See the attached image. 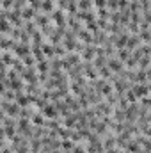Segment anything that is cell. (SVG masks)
Masks as SVG:
<instances>
[{"label":"cell","instance_id":"cell-11","mask_svg":"<svg viewBox=\"0 0 151 153\" xmlns=\"http://www.w3.org/2000/svg\"><path fill=\"white\" fill-rule=\"evenodd\" d=\"M21 16H23V20H34V18H36V9H34L32 5H30V7L27 5V7L21 11Z\"/></svg>","mask_w":151,"mask_h":153},{"label":"cell","instance_id":"cell-18","mask_svg":"<svg viewBox=\"0 0 151 153\" xmlns=\"http://www.w3.org/2000/svg\"><path fill=\"white\" fill-rule=\"evenodd\" d=\"M150 62H151V57L150 55H144V57L139 59V68L141 70H148L150 68Z\"/></svg>","mask_w":151,"mask_h":153},{"label":"cell","instance_id":"cell-1","mask_svg":"<svg viewBox=\"0 0 151 153\" xmlns=\"http://www.w3.org/2000/svg\"><path fill=\"white\" fill-rule=\"evenodd\" d=\"M2 112L11 117H20L21 114V107L18 102H9V100H2Z\"/></svg>","mask_w":151,"mask_h":153},{"label":"cell","instance_id":"cell-19","mask_svg":"<svg viewBox=\"0 0 151 153\" xmlns=\"http://www.w3.org/2000/svg\"><path fill=\"white\" fill-rule=\"evenodd\" d=\"M98 73H100V76H103V78H110V76H112V70L105 64V66H101V68L98 70Z\"/></svg>","mask_w":151,"mask_h":153},{"label":"cell","instance_id":"cell-3","mask_svg":"<svg viewBox=\"0 0 151 153\" xmlns=\"http://www.w3.org/2000/svg\"><path fill=\"white\" fill-rule=\"evenodd\" d=\"M41 112H43V116H44L46 119H57V116H59V109H57L55 103H48Z\"/></svg>","mask_w":151,"mask_h":153},{"label":"cell","instance_id":"cell-10","mask_svg":"<svg viewBox=\"0 0 151 153\" xmlns=\"http://www.w3.org/2000/svg\"><path fill=\"white\" fill-rule=\"evenodd\" d=\"M78 39H82V41H85V43H93L94 41V36H91V32L87 30V29H82V30H78Z\"/></svg>","mask_w":151,"mask_h":153},{"label":"cell","instance_id":"cell-12","mask_svg":"<svg viewBox=\"0 0 151 153\" xmlns=\"http://www.w3.org/2000/svg\"><path fill=\"white\" fill-rule=\"evenodd\" d=\"M32 123L36 126H46V117L43 116V112H36V114L32 116Z\"/></svg>","mask_w":151,"mask_h":153},{"label":"cell","instance_id":"cell-8","mask_svg":"<svg viewBox=\"0 0 151 153\" xmlns=\"http://www.w3.org/2000/svg\"><path fill=\"white\" fill-rule=\"evenodd\" d=\"M128 39H130V34H126V32H121V36L115 39V48L119 50V48H126V45H128Z\"/></svg>","mask_w":151,"mask_h":153},{"label":"cell","instance_id":"cell-20","mask_svg":"<svg viewBox=\"0 0 151 153\" xmlns=\"http://www.w3.org/2000/svg\"><path fill=\"white\" fill-rule=\"evenodd\" d=\"M94 5H96V9H98V11H100V9H105L107 0H94Z\"/></svg>","mask_w":151,"mask_h":153},{"label":"cell","instance_id":"cell-13","mask_svg":"<svg viewBox=\"0 0 151 153\" xmlns=\"http://www.w3.org/2000/svg\"><path fill=\"white\" fill-rule=\"evenodd\" d=\"M34 20H36L34 23H36L38 27H43V29H44V27H48V16H46V13H43V14H36V18H34Z\"/></svg>","mask_w":151,"mask_h":153},{"label":"cell","instance_id":"cell-15","mask_svg":"<svg viewBox=\"0 0 151 153\" xmlns=\"http://www.w3.org/2000/svg\"><path fill=\"white\" fill-rule=\"evenodd\" d=\"M36 70H38L39 73H46V71L50 70V64H48V61H46V59L38 61V64H36Z\"/></svg>","mask_w":151,"mask_h":153},{"label":"cell","instance_id":"cell-25","mask_svg":"<svg viewBox=\"0 0 151 153\" xmlns=\"http://www.w3.org/2000/svg\"><path fill=\"white\" fill-rule=\"evenodd\" d=\"M148 119H150V123H151V116H150V117H148Z\"/></svg>","mask_w":151,"mask_h":153},{"label":"cell","instance_id":"cell-6","mask_svg":"<svg viewBox=\"0 0 151 153\" xmlns=\"http://www.w3.org/2000/svg\"><path fill=\"white\" fill-rule=\"evenodd\" d=\"M107 66L112 70L114 73H121V71H123V62H121L117 57H115V59H114V57H110V59L107 61Z\"/></svg>","mask_w":151,"mask_h":153},{"label":"cell","instance_id":"cell-21","mask_svg":"<svg viewBox=\"0 0 151 153\" xmlns=\"http://www.w3.org/2000/svg\"><path fill=\"white\" fill-rule=\"evenodd\" d=\"M73 153H85V150H84L82 146H75V148H73Z\"/></svg>","mask_w":151,"mask_h":153},{"label":"cell","instance_id":"cell-7","mask_svg":"<svg viewBox=\"0 0 151 153\" xmlns=\"http://www.w3.org/2000/svg\"><path fill=\"white\" fill-rule=\"evenodd\" d=\"M21 75H23V80H25V82H29V84H36V85H38V80H39V78H36V70H34V68L25 70Z\"/></svg>","mask_w":151,"mask_h":153},{"label":"cell","instance_id":"cell-17","mask_svg":"<svg viewBox=\"0 0 151 153\" xmlns=\"http://www.w3.org/2000/svg\"><path fill=\"white\" fill-rule=\"evenodd\" d=\"M93 4H94V0H78V9L80 11H89Z\"/></svg>","mask_w":151,"mask_h":153},{"label":"cell","instance_id":"cell-14","mask_svg":"<svg viewBox=\"0 0 151 153\" xmlns=\"http://www.w3.org/2000/svg\"><path fill=\"white\" fill-rule=\"evenodd\" d=\"M41 9H43V13H53L55 9H53V0H43L41 2Z\"/></svg>","mask_w":151,"mask_h":153},{"label":"cell","instance_id":"cell-28","mask_svg":"<svg viewBox=\"0 0 151 153\" xmlns=\"http://www.w3.org/2000/svg\"><path fill=\"white\" fill-rule=\"evenodd\" d=\"M150 32H151V29H150Z\"/></svg>","mask_w":151,"mask_h":153},{"label":"cell","instance_id":"cell-23","mask_svg":"<svg viewBox=\"0 0 151 153\" xmlns=\"http://www.w3.org/2000/svg\"><path fill=\"white\" fill-rule=\"evenodd\" d=\"M146 75H148V80H151V68H148V70H146Z\"/></svg>","mask_w":151,"mask_h":153},{"label":"cell","instance_id":"cell-26","mask_svg":"<svg viewBox=\"0 0 151 153\" xmlns=\"http://www.w3.org/2000/svg\"><path fill=\"white\" fill-rule=\"evenodd\" d=\"M150 93H151V84H150Z\"/></svg>","mask_w":151,"mask_h":153},{"label":"cell","instance_id":"cell-5","mask_svg":"<svg viewBox=\"0 0 151 153\" xmlns=\"http://www.w3.org/2000/svg\"><path fill=\"white\" fill-rule=\"evenodd\" d=\"M52 18H53V22L57 23V27H61V29H66V16H64L62 9H59V11H53V13H52Z\"/></svg>","mask_w":151,"mask_h":153},{"label":"cell","instance_id":"cell-22","mask_svg":"<svg viewBox=\"0 0 151 153\" xmlns=\"http://www.w3.org/2000/svg\"><path fill=\"white\" fill-rule=\"evenodd\" d=\"M142 102H144V105H148L151 109V98H142Z\"/></svg>","mask_w":151,"mask_h":153},{"label":"cell","instance_id":"cell-24","mask_svg":"<svg viewBox=\"0 0 151 153\" xmlns=\"http://www.w3.org/2000/svg\"><path fill=\"white\" fill-rule=\"evenodd\" d=\"M46 153H61L59 150H52V152H46Z\"/></svg>","mask_w":151,"mask_h":153},{"label":"cell","instance_id":"cell-4","mask_svg":"<svg viewBox=\"0 0 151 153\" xmlns=\"http://www.w3.org/2000/svg\"><path fill=\"white\" fill-rule=\"evenodd\" d=\"M132 91L137 94V98H146L150 94V85L148 84H133Z\"/></svg>","mask_w":151,"mask_h":153},{"label":"cell","instance_id":"cell-2","mask_svg":"<svg viewBox=\"0 0 151 153\" xmlns=\"http://www.w3.org/2000/svg\"><path fill=\"white\" fill-rule=\"evenodd\" d=\"M13 52H14V55H16L18 59H25V57H29V55L32 53V46L27 45V43H18Z\"/></svg>","mask_w":151,"mask_h":153},{"label":"cell","instance_id":"cell-16","mask_svg":"<svg viewBox=\"0 0 151 153\" xmlns=\"http://www.w3.org/2000/svg\"><path fill=\"white\" fill-rule=\"evenodd\" d=\"M139 41H141V38H139V36H130L126 48H130V50H135V48H139Z\"/></svg>","mask_w":151,"mask_h":153},{"label":"cell","instance_id":"cell-27","mask_svg":"<svg viewBox=\"0 0 151 153\" xmlns=\"http://www.w3.org/2000/svg\"><path fill=\"white\" fill-rule=\"evenodd\" d=\"M9 2H14V0H9Z\"/></svg>","mask_w":151,"mask_h":153},{"label":"cell","instance_id":"cell-9","mask_svg":"<svg viewBox=\"0 0 151 153\" xmlns=\"http://www.w3.org/2000/svg\"><path fill=\"white\" fill-rule=\"evenodd\" d=\"M130 57H132V50H130V48H119V50H117V59H119L121 62H126Z\"/></svg>","mask_w":151,"mask_h":153}]
</instances>
